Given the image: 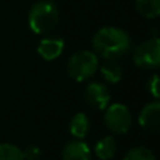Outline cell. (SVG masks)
<instances>
[{
	"mask_svg": "<svg viewBox=\"0 0 160 160\" xmlns=\"http://www.w3.org/2000/svg\"><path fill=\"white\" fill-rule=\"evenodd\" d=\"M94 53L104 59H118L131 49V38L118 27L100 28L93 37Z\"/></svg>",
	"mask_w": 160,
	"mask_h": 160,
	"instance_id": "1",
	"label": "cell"
},
{
	"mask_svg": "<svg viewBox=\"0 0 160 160\" xmlns=\"http://www.w3.org/2000/svg\"><path fill=\"white\" fill-rule=\"evenodd\" d=\"M58 8L49 0H41L31 7L28 13V25L35 34H49L58 25Z\"/></svg>",
	"mask_w": 160,
	"mask_h": 160,
	"instance_id": "2",
	"label": "cell"
},
{
	"mask_svg": "<svg viewBox=\"0 0 160 160\" xmlns=\"http://www.w3.org/2000/svg\"><path fill=\"white\" fill-rule=\"evenodd\" d=\"M98 69V58L93 51H78L68 62V75L75 82H86Z\"/></svg>",
	"mask_w": 160,
	"mask_h": 160,
	"instance_id": "3",
	"label": "cell"
},
{
	"mask_svg": "<svg viewBox=\"0 0 160 160\" xmlns=\"http://www.w3.org/2000/svg\"><path fill=\"white\" fill-rule=\"evenodd\" d=\"M104 111V124L110 132L115 135H124L131 129L132 114L125 104L121 102L108 104Z\"/></svg>",
	"mask_w": 160,
	"mask_h": 160,
	"instance_id": "4",
	"label": "cell"
},
{
	"mask_svg": "<svg viewBox=\"0 0 160 160\" xmlns=\"http://www.w3.org/2000/svg\"><path fill=\"white\" fill-rule=\"evenodd\" d=\"M133 63L142 69H156L160 65V41L158 37L143 41L133 51Z\"/></svg>",
	"mask_w": 160,
	"mask_h": 160,
	"instance_id": "5",
	"label": "cell"
},
{
	"mask_svg": "<svg viewBox=\"0 0 160 160\" xmlns=\"http://www.w3.org/2000/svg\"><path fill=\"white\" fill-rule=\"evenodd\" d=\"M84 101L94 110L104 111L111 101V94L107 86L98 82H93L88 83L84 88Z\"/></svg>",
	"mask_w": 160,
	"mask_h": 160,
	"instance_id": "6",
	"label": "cell"
},
{
	"mask_svg": "<svg viewBox=\"0 0 160 160\" xmlns=\"http://www.w3.org/2000/svg\"><path fill=\"white\" fill-rule=\"evenodd\" d=\"M139 125L143 131L150 133L159 132L160 127V102L156 100L146 104L139 114Z\"/></svg>",
	"mask_w": 160,
	"mask_h": 160,
	"instance_id": "7",
	"label": "cell"
},
{
	"mask_svg": "<svg viewBox=\"0 0 160 160\" xmlns=\"http://www.w3.org/2000/svg\"><path fill=\"white\" fill-rule=\"evenodd\" d=\"M65 49V41L58 37H48V38L41 39L38 44V55L41 56L44 61H55L56 58L62 55Z\"/></svg>",
	"mask_w": 160,
	"mask_h": 160,
	"instance_id": "8",
	"label": "cell"
},
{
	"mask_svg": "<svg viewBox=\"0 0 160 160\" xmlns=\"http://www.w3.org/2000/svg\"><path fill=\"white\" fill-rule=\"evenodd\" d=\"M62 160H91V150L82 139H75L63 146Z\"/></svg>",
	"mask_w": 160,
	"mask_h": 160,
	"instance_id": "9",
	"label": "cell"
},
{
	"mask_svg": "<svg viewBox=\"0 0 160 160\" xmlns=\"http://www.w3.org/2000/svg\"><path fill=\"white\" fill-rule=\"evenodd\" d=\"M100 73L105 82L112 83V84L119 83L124 76V70L121 65L117 62V59H105L104 63L100 66Z\"/></svg>",
	"mask_w": 160,
	"mask_h": 160,
	"instance_id": "10",
	"label": "cell"
},
{
	"mask_svg": "<svg viewBox=\"0 0 160 160\" xmlns=\"http://www.w3.org/2000/svg\"><path fill=\"white\" fill-rule=\"evenodd\" d=\"M69 131L76 139H84L90 132V119L84 112H78L69 122Z\"/></svg>",
	"mask_w": 160,
	"mask_h": 160,
	"instance_id": "11",
	"label": "cell"
},
{
	"mask_svg": "<svg viewBox=\"0 0 160 160\" xmlns=\"http://www.w3.org/2000/svg\"><path fill=\"white\" fill-rule=\"evenodd\" d=\"M94 153L100 160H111L117 153V142L112 136H104L94 146Z\"/></svg>",
	"mask_w": 160,
	"mask_h": 160,
	"instance_id": "12",
	"label": "cell"
},
{
	"mask_svg": "<svg viewBox=\"0 0 160 160\" xmlns=\"http://www.w3.org/2000/svg\"><path fill=\"white\" fill-rule=\"evenodd\" d=\"M138 11L146 18H156L160 14V0H135Z\"/></svg>",
	"mask_w": 160,
	"mask_h": 160,
	"instance_id": "13",
	"label": "cell"
},
{
	"mask_svg": "<svg viewBox=\"0 0 160 160\" xmlns=\"http://www.w3.org/2000/svg\"><path fill=\"white\" fill-rule=\"evenodd\" d=\"M0 160H24V153L16 145L0 143Z\"/></svg>",
	"mask_w": 160,
	"mask_h": 160,
	"instance_id": "14",
	"label": "cell"
},
{
	"mask_svg": "<svg viewBox=\"0 0 160 160\" xmlns=\"http://www.w3.org/2000/svg\"><path fill=\"white\" fill-rule=\"evenodd\" d=\"M124 160H156V156L149 148L135 146L128 150Z\"/></svg>",
	"mask_w": 160,
	"mask_h": 160,
	"instance_id": "15",
	"label": "cell"
},
{
	"mask_svg": "<svg viewBox=\"0 0 160 160\" xmlns=\"http://www.w3.org/2000/svg\"><path fill=\"white\" fill-rule=\"evenodd\" d=\"M24 153V160H39L41 159V149L35 145L28 146L25 150H22Z\"/></svg>",
	"mask_w": 160,
	"mask_h": 160,
	"instance_id": "16",
	"label": "cell"
},
{
	"mask_svg": "<svg viewBox=\"0 0 160 160\" xmlns=\"http://www.w3.org/2000/svg\"><path fill=\"white\" fill-rule=\"evenodd\" d=\"M159 76L158 75H153L152 78L148 80V90H149V93L152 94L153 97H155L156 100H159L160 94H159Z\"/></svg>",
	"mask_w": 160,
	"mask_h": 160,
	"instance_id": "17",
	"label": "cell"
}]
</instances>
